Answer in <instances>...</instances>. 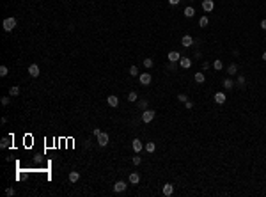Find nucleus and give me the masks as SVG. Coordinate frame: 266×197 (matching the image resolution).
<instances>
[{"label": "nucleus", "mask_w": 266, "mask_h": 197, "mask_svg": "<svg viewBox=\"0 0 266 197\" xmlns=\"http://www.w3.org/2000/svg\"><path fill=\"white\" fill-rule=\"evenodd\" d=\"M2 27H4L5 32H11V30H14V27H16V18H13V16L5 18L4 22H2Z\"/></svg>", "instance_id": "1"}, {"label": "nucleus", "mask_w": 266, "mask_h": 197, "mask_svg": "<svg viewBox=\"0 0 266 197\" xmlns=\"http://www.w3.org/2000/svg\"><path fill=\"white\" fill-rule=\"evenodd\" d=\"M96 139H98V146H99V148H105L107 144H108V140H110L108 133H105V131H101V133H99V135H98Z\"/></svg>", "instance_id": "2"}, {"label": "nucleus", "mask_w": 266, "mask_h": 197, "mask_svg": "<svg viewBox=\"0 0 266 197\" xmlns=\"http://www.w3.org/2000/svg\"><path fill=\"white\" fill-rule=\"evenodd\" d=\"M153 119H155V110H144V114H142V121L144 123H151Z\"/></svg>", "instance_id": "3"}, {"label": "nucleus", "mask_w": 266, "mask_h": 197, "mask_svg": "<svg viewBox=\"0 0 266 197\" xmlns=\"http://www.w3.org/2000/svg\"><path fill=\"white\" fill-rule=\"evenodd\" d=\"M202 9L206 13H211L215 9V2H213V0H202Z\"/></svg>", "instance_id": "4"}, {"label": "nucleus", "mask_w": 266, "mask_h": 197, "mask_svg": "<svg viewBox=\"0 0 266 197\" xmlns=\"http://www.w3.org/2000/svg\"><path fill=\"white\" fill-rule=\"evenodd\" d=\"M138 80H140V84H142V85H149L153 78H151L149 73H142V75H138Z\"/></svg>", "instance_id": "5"}, {"label": "nucleus", "mask_w": 266, "mask_h": 197, "mask_svg": "<svg viewBox=\"0 0 266 197\" xmlns=\"http://www.w3.org/2000/svg\"><path fill=\"white\" fill-rule=\"evenodd\" d=\"M28 75L34 76V78H37V76H39V66H37V64H30V66H28Z\"/></svg>", "instance_id": "6"}, {"label": "nucleus", "mask_w": 266, "mask_h": 197, "mask_svg": "<svg viewBox=\"0 0 266 197\" xmlns=\"http://www.w3.org/2000/svg\"><path fill=\"white\" fill-rule=\"evenodd\" d=\"M131 148H133V151H135V153H140V151H142V148H144V144H142L138 139H133Z\"/></svg>", "instance_id": "7"}, {"label": "nucleus", "mask_w": 266, "mask_h": 197, "mask_svg": "<svg viewBox=\"0 0 266 197\" xmlns=\"http://www.w3.org/2000/svg\"><path fill=\"white\" fill-rule=\"evenodd\" d=\"M181 45L185 46V48H190V46L193 45V37H192V36H183V39H181Z\"/></svg>", "instance_id": "8"}, {"label": "nucleus", "mask_w": 266, "mask_h": 197, "mask_svg": "<svg viewBox=\"0 0 266 197\" xmlns=\"http://www.w3.org/2000/svg\"><path fill=\"white\" fill-rule=\"evenodd\" d=\"M167 59H169V62H179L181 55L178 53V51H169V53H167Z\"/></svg>", "instance_id": "9"}, {"label": "nucleus", "mask_w": 266, "mask_h": 197, "mask_svg": "<svg viewBox=\"0 0 266 197\" xmlns=\"http://www.w3.org/2000/svg\"><path fill=\"white\" fill-rule=\"evenodd\" d=\"M179 64H181L183 69H188V68L192 66V59H188V57H181V59H179Z\"/></svg>", "instance_id": "10"}, {"label": "nucleus", "mask_w": 266, "mask_h": 197, "mask_svg": "<svg viewBox=\"0 0 266 197\" xmlns=\"http://www.w3.org/2000/svg\"><path fill=\"white\" fill-rule=\"evenodd\" d=\"M107 103H108L110 107H117V105H119V98H117L115 94H110V96L107 98Z\"/></svg>", "instance_id": "11"}, {"label": "nucleus", "mask_w": 266, "mask_h": 197, "mask_svg": "<svg viewBox=\"0 0 266 197\" xmlns=\"http://www.w3.org/2000/svg\"><path fill=\"white\" fill-rule=\"evenodd\" d=\"M163 195H165V197H169V195H172V192H174V186L170 185V183H167V185H163Z\"/></svg>", "instance_id": "12"}, {"label": "nucleus", "mask_w": 266, "mask_h": 197, "mask_svg": "<svg viewBox=\"0 0 266 197\" xmlns=\"http://www.w3.org/2000/svg\"><path fill=\"white\" fill-rule=\"evenodd\" d=\"M225 94H223V92H217V94H215V101H217L218 103V105H223V103H225Z\"/></svg>", "instance_id": "13"}, {"label": "nucleus", "mask_w": 266, "mask_h": 197, "mask_svg": "<svg viewBox=\"0 0 266 197\" xmlns=\"http://www.w3.org/2000/svg\"><path fill=\"white\" fill-rule=\"evenodd\" d=\"M128 179H130V183H131V185H137V183L140 181V174H138V172H131Z\"/></svg>", "instance_id": "14"}, {"label": "nucleus", "mask_w": 266, "mask_h": 197, "mask_svg": "<svg viewBox=\"0 0 266 197\" xmlns=\"http://www.w3.org/2000/svg\"><path fill=\"white\" fill-rule=\"evenodd\" d=\"M114 190H115V192H124V190H126V183H124V181H117V183L114 185Z\"/></svg>", "instance_id": "15"}, {"label": "nucleus", "mask_w": 266, "mask_h": 197, "mask_svg": "<svg viewBox=\"0 0 266 197\" xmlns=\"http://www.w3.org/2000/svg\"><path fill=\"white\" fill-rule=\"evenodd\" d=\"M227 73L231 75V76H234V75H238V66L236 64H234V62H232V64L227 68Z\"/></svg>", "instance_id": "16"}, {"label": "nucleus", "mask_w": 266, "mask_h": 197, "mask_svg": "<svg viewBox=\"0 0 266 197\" xmlns=\"http://www.w3.org/2000/svg\"><path fill=\"white\" fill-rule=\"evenodd\" d=\"M245 82H247V80H245V76L243 75H238V78H236V84H234V85H238V87H245Z\"/></svg>", "instance_id": "17"}, {"label": "nucleus", "mask_w": 266, "mask_h": 197, "mask_svg": "<svg viewBox=\"0 0 266 197\" xmlns=\"http://www.w3.org/2000/svg\"><path fill=\"white\" fill-rule=\"evenodd\" d=\"M78 179H80V174H78L76 171H73V172H69V181H71V183H76Z\"/></svg>", "instance_id": "18"}, {"label": "nucleus", "mask_w": 266, "mask_h": 197, "mask_svg": "<svg viewBox=\"0 0 266 197\" xmlns=\"http://www.w3.org/2000/svg\"><path fill=\"white\" fill-rule=\"evenodd\" d=\"M185 16H186V18H193V16H195V9L188 5V7L185 9Z\"/></svg>", "instance_id": "19"}, {"label": "nucleus", "mask_w": 266, "mask_h": 197, "mask_svg": "<svg viewBox=\"0 0 266 197\" xmlns=\"http://www.w3.org/2000/svg\"><path fill=\"white\" fill-rule=\"evenodd\" d=\"M204 80H206V76H204V73H201V71H197V73H195V82H197V84H204Z\"/></svg>", "instance_id": "20"}, {"label": "nucleus", "mask_w": 266, "mask_h": 197, "mask_svg": "<svg viewBox=\"0 0 266 197\" xmlns=\"http://www.w3.org/2000/svg\"><path fill=\"white\" fill-rule=\"evenodd\" d=\"M144 148H146V151H147V153H155V149H156V144H155V142H147Z\"/></svg>", "instance_id": "21"}, {"label": "nucleus", "mask_w": 266, "mask_h": 197, "mask_svg": "<svg viewBox=\"0 0 266 197\" xmlns=\"http://www.w3.org/2000/svg\"><path fill=\"white\" fill-rule=\"evenodd\" d=\"M18 94H20V87L18 85L9 87V96H18Z\"/></svg>", "instance_id": "22"}, {"label": "nucleus", "mask_w": 266, "mask_h": 197, "mask_svg": "<svg viewBox=\"0 0 266 197\" xmlns=\"http://www.w3.org/2000/svg\"><path fill=\"white\" fill-rule=\"evenodd\" d=\"M234 87V82L231 80V78H225L223 80V89H232Z\"/></svg>", "instance_id": "23"}, {"label": "nucleus", "mask_w": 266, "mask_h": 197, "mask_svg": "<svg viewBox=\"0 0 266 197\" xmlns=\"http://www.w3.org/2000/svg\"><path fill=\"white\" fill-rule=\"evenodd\" d=\"M137 100H138V94H137L135 91H131L130 94H128V101H131V103H135Z\"/></svg>", "instance_id": "24"}, {"label": "nucleus", "mask_w": 266, "mask_h": 197, "mask_svg": "<svg viewBox=\"0 0 266 197\" xmlns=\"http://www.w3.org/2000/svg\"><path fill=\"white\" fill-rule=\"evenodd\" d=\"M199 25H201V27H208V25H209V18H208V16H202V18L199 20Z\"/></svg>", "instance_id": "25"}, {"label": "nucleus", "mask_w": 266, "mask_h": 197, "mask_svg": "<svg viewBox=\"0 0 266 197\" xmlns=\"http://www.w3.org/2000/svg\"><path fill=\"white\" fill-rule=\"evenodd\" d=\"M9 140H11V137H4L2 140H0V148H2V149H5V148L9 146Z\"/></svg>", "instance_id": "26"}, {"label": "nucleus", "mask_w": 266, "mask_h": 197, "mask_svg": "<svg viewBox=\"0 0 266 197\" xmlns=\"http://www.w3.org/2000/svg\"><path fill=\"white\" fill-rule=\"evenodd\" d=\"M130 75H131V76H138V68H137V66H131V68H130Z\"/></svg>", "instance_id": "27"}, {"label": "nucleus", "mask_w": 266, "mask_h": 197, "mask_svg": "<svg viewBox=\"0 0 266 197\" xmlns=\"http://www.w3.org/2000/svg\"><path fill=\"white\" fill-rule=\"evenodd\" d=\"M213 68L217 69V71H220V69L223 68V64H222V60H215V62H213Z\"/></svg>", "instance_id": "28"}, {"label": "nucleus", "mask_w": 266, "mask_h": 197, "mask_svg": "<svg viewBox=\"0 0 266 197\" xmlns=\"http://www.w3.org/2000/svg\"><path fill=\"white\" fill-rule=\"evenodd\" d=\"M133 163H135V165H140V163H142V156H140V153H137V156H133Z\"/></svg>", "instance_id": "29"}, {"label": "nucleus", "mask_w": 266, "mask_h": 197, "mask_svg": "<svg viewBox=\"0 0 266 197\" xmlns=\"http://www.w3.org/2000/svg\"><path fill=\"white\" fill-rule=\"evenodd\" d=\"M7 73H9L7 66H0V76H7Z\"/></svg>", "instance_id": "30"}, {"label": "nucleus", "mask_w": 266, "mask_h": 197, "mask_svg": "<svg viewBox=\"0 0 266 197\" xmlns=\"http://www.w3.org/2000/svg\"><path fill=\"white\" fill-rule=\"evenodd\" d=\"M138 108L146 110V108H147V100H140V101H138Z\"/></svg>", "instance_id": "31"}, {"label": "nucleus", "mask_w": 266, "mask_h": 197, "mask_svg": "<svg viewBox=\"0 0 266 197\" xmlns=\"http://www.w3.org/2000/svg\"><path fill=\"white\" fill-rule=\"evenodd\" d=\"M144 66L149 69V68H153V59H144Z\"/></svg>", "instance_id": "32"}, {"label": "nucleus", "mask_w": 266, "mask_h": 197, "mask_svg": "<svg viewBox=\"0 0 266 197\" xmlns=\"http://www.w3.org/2000/svg\"><path fill=\"white\" fill-rule=\"evenodd\" d=\"M0 101H2V105H4V107H7L9 103H11V100H9L7 96H4V98H0Z\"/></svg>", "instance_id": "33"}, {"label": "nucleus", "mask_w": 266, "mask_h": 197, "mask_svg": "<svg viewBox=\"0 0 266 197\" xmlns=\"http://www.w3.org/2000/svg\"><path fill=\"white\" fill-rule=\"evenodd\" d=\"M178 100H179L181 103H185V101H188V96H186V94H179V96H178Z\"/></svg>", "instance_id": "34"}, {"label": "nucleus", "mask_w": 266, "mask_h": 197, "mask_svg": "<svg viewBox=\"0 0 266 197\" xmlns=\"http://www.w3.org/2000/svg\"><path fill=\"white\" fill-rule=\"evenodd\" d=\"M185 107H186L188 110H190V108H193V101H190V100H188V101H185Z\"/></svg>", "instance_id": "35"}, {"label": "nucleus", "mask_w": 266, "mask_h": 197, "mask_svg": "<svg viewBox=\"0 0 266 197\" xmlns=\"http://www.w3.org/2000/svg\"><path fill=\"white\" fill-rule=\"evenodd\" d=\"M5 195L13 197V195H14V188H7V190H5Z\"/></svg>", "instance_id": "36"}, {"label": "nucleus", "mask_w": 266, "mask_h": 197, "mask_svg": "<svg viewBox=\"0 0 266 197\" xmlns=\"http://www.w3.org/2000/svg\"><path fill=\"white\" fill-rule=\"evenodd\" d=\"M169 69H170V71L176 69V62H169Z\"/></svg>", "instance_id": "37"}, {"label": "nucleus", "mask_w": 266, "mask_h": 197, "mask_svg": "<svg viewBox=\"0 0 266 197\" xmlns=\"http://www.w3.org/2000/svg\"><path fill=\"white\" fill-rule=\"evenodd\" d=\"M179 2H181V0H169V4H170V5H178Z\"/></svg>", "instance_id": "38"}, {"label": "nucleus", "mask_w": 266, "mask_h": 197, "mask_svg": "<svg viewBox=\"0 0 266 197\" xmlns=\"http://www.w3.org/2000/svg\"><path fill=\"white\" fill-rule=\"evenodd\" d=\"M92 133H94V135L98 137V135H99V133H101V130H99V128H94V131H92Z\"/></svg>", "instance_id": "39"}, {"label": "nucleus", "mask_w": 266, "mask_h": 197, "mask_svg": "<svg viewBox=\"0 0 266 197\" xmlns=\"http://www.w3.org/2000/svg\"><path fill=\"white\" fill-rule=\"evenodd\" d=\"M261 28H264V30H266V20H263V22H261Z\"/></svg>", "instance_id": "40"}, {"label": "nucleus", "mask_w": 266, "mask_h": 197, "mask_svg": "<svg viewBox=\"0 0 266 197\" xmlns=\"http://www.w3.org/2000/svg\"><path fill=\"white\" fill-rule=\"evenodd\" d=\"M263 60H266V51H264V53H263Z\"/></svg>", "instance_id": "41"}, {"label": "nucleus", "mask_w": 266, "mask_h": 197, "mask_svg": "<svg viewBox=\"0 0 266 197\" xmlns=\"http://www.w3.org/2000/svg\"><path fill=\"white\" fill-rule=\"evenodd\" d=\"M190 2H193V0H190Z\"/></svg>", "instance_id": "42"}]
</instances>
